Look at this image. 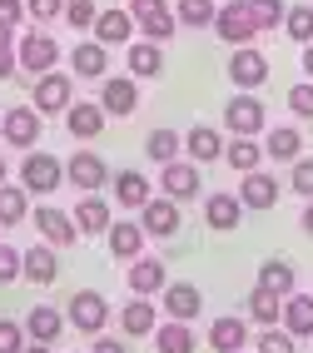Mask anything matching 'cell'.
<instances>
[{
  "label": "cell",
  "instance_id": "cell-10",
  "mask_svg": "<svg viewBox=\"0 0 313 353\" xmlns=\"http://www.w3.org/2000/svg\"><path fill=\"white\" fill-rule=\"evenodd\" d=\"M224 125L234 134H259L263 130V100H254L249 90H239V95L224 105Z\"/></svg>",
  "mask_w": 313,
  "mask_h": 353
},
{
  "label": "cell",
  "instance_id": "cell-46",
  "mask_svg": "<svg viewBox=\"0 0 313 353\" xmlns=\"http://www.w3.org/2000/svg\"><path fill=\"white\" fill-rule=\"evenodd\" d=\"M26 348V328L15 319H0V353H20Z\"/></svg>",
  "mask_w": 313,
  "mask_h": 353
},
{
  "label": "cell",
  "instance_id": "cell-1",
  "mask_svg": "<svg viewBox=\"0 0 313 353\" xmlns=\"http://www.w3.org/2000/svg\"><path fill=\"white\" fill-rule=\"evenodd\" d=\"M20 179H26V194H55L60 184H65V164H60L55 154L30 150L26 164H20Z\"/></svg>",
  "mask_w": 313,
  "mask_h": 353
},
{
  "label": "cell",
  "instance_id": "cell-32",
  "mask_svg": "<svg viewBox=\"0 0 313 353\" xmlns=\"http://www.w3.org/2000/svg\"><path fill=\"white\" fill-rule=\"evenodd\" d=\"M154 348L159 353H194V334H189V323L170 319V323L154 328Z\"/></svg>",
  "mask_w": 313,
  "mask_h": 353
},
{
  "label": "cell",
  "instance_id": "cell-31",
  "mask_svg": "<svg viewBox=\"0 0 313 353\" xmlns=\"http://www.w3.org/2000/svg\"><path fill=\"white\" fill-rule=\"evenodd\" d=\"M184 150H189V159H199V164H209V159H219L224 154V139L214 134L209 125H194L184 134Z\"/></svg>",
  "mask_w": 313,
  "mask_h": 353
},
{
  "label": "cell",
  "instance_id": "cell-44",
  "mask_svg": "<svg viewBox=\"0 0 313 353\" xmlns=\"http://www.w3.org/2000/svg\"><path fill=\"white\" fill-rule=\"evenodd\" d=\"M288 184H294V194H303V199H313V159H294V174H288Z\"/></svg>",
  "mask_w": 313,
  "mask_h": 353
},
{
  "label": "cell",
  "instance_id": "cell-38",
  "mask_svg": "<svg viewBox=\"0 0 313 353\" xmlns=\"http://www.w3.org/2000/svg\"><path fill=\"white\" fill-rule=\"evenodd\" d=\"M283 30H288V40L308 45V40H313V6H294V10H283Z\"/></svg>",
  "mask_w": 313,
  "mask_h": 353
},
{
  "label": "cell",
  "instance_id": "cell-48",
  "mask_svg": "<svg viewBox=\"0 0 313 353\" xmlns=\"http://www.w3.org/2000/svg\"><path fill=\"white\" fill-rule=\"evenodd\" d=\"M10 279H20V249L0 244V284H10Z\"/></svg>",
  "mask_w": 313,
  "mask_h": 353
},
{
  "label": "cell",
  "instance_id": "cell-12",
  "mask_svg": "<svg viewBox=\"0 0 313 353\" xmlns=\"http://www.w3.org/2000/svg\"><path fill=\"white\" fill-rule=\"evenodd\" d=\"M134 105H139V85H134V75H105L100 110H105V114H134Z\"/></svg>",
  "mask_w": 313,
  "mask_h": 353
},
{
  "label": "cell",
  "instance_id": "cell-9",
  "mask_svg": "<svg viewBox=\"0 0 313 353\" xmlns=\"http://www.w3.org/2000/svg\"><path fill=\"white\" fill-rule=\"evenodd\" d=\"M15 60L26 65L30 75H45V70H55V60H60V45H55V35H45V30H30L26 40H20Z\"/></svg>",
  "mask_w": 313,
  "mask_h": 353
},
{
  "label": "cell",
  "instance_id": "cell-21",
  "mask_svg": "<svg viewBox=\"0 0 313 353\" xmlns=\"http://www.w3.org/2000/svg\"><path fill=\"white\" fill-rule=\"evenodd\" d=\"M164 284H170V279H164V264L159 259H130V289L139 294V299H150V294H159Z\"/></svg>",
  "mask_w": 313,
  "mask_h": 353
},
{
  "label": "cell",
  "instance_id": "cell-5",
  "mask_svg": "<svg viewBox=\"0 0 313 353\" xmlns=\"http://www.w3.org/2000/svg\"><path fill=\"white\" fill-rule=\"evenodd\" d=\"M159 190H164V199L189 204V199L199 194V170H194V164H184V159L159 164Z\"/></svg>",
  "mask_w": 313,
  "mask_h": 353
},
{
  "label": "cell",
  "instance_id": "cell-19",
  "mask_svg": "<svg viewBox=\"0 0 313 353\" xmlns=\"http://www.w3.org/2000/svg\"><path fill=\"white\" fill-rule=\"evenodd\" d=\"M130 35H134V20H130V10H100L94 15V40L105 45H130Z\"/></svg>",
  "mask_w": 313,
  "mask_h": 353
},
{
  "label": "cell",
  "instance_id": "cell-37",
  "mask_svg": "<svg viewBox=\"0 0 313 353\" xmlns=\"http://www.w3.org/2000/svg\"><path fill=\"white\" fill-rule=\"evenodd\" d=\"M279 314H283V303H279L274 294H263V289H254V294H249V319H254V323L274 328V323H279Z\"/></svg>",
  "mask_w": 313,
  "mask_h": 353
},
{
  "label": "cell",
  "instance_id": "cell-11",
  "mask_svg": "<svg viewBox=\"0 0 313 353\" xmlns=\"http://www.w3.org/2000/svg\"><path fill=\"white\" fill-rule=\"evenodd\" d=\"M229 80H234L239 90H259L263 80H269V60H263L254 45H239L234 60H229Z\"/></svg>",
  "mask_w": 313,
  "mask_h": 353
},
{
  "label": "cell",
  "instance_id": "cell-33",
  "mask_svg": "<svg viewBox=\"0 0 313 353\" xmlns=\"http://www.w3.org/2000/svg\"><path fill=\"white\" fill-rule=\"evenodd\" d=\"M20 219H30L26 184H0V224H20Z\"/></svg>",
  "mask_w": 313,
  "mask_h": 353
},
{
  "label": "cell",
  "instance_id": "cell-16",
  "mask_svg": "<svg viewBox=\"0 0 313 353\" xmlns=\"http://www.w3.org/2000/svg\"><path fill=\"white\" fill-rule=\"evenodd\" d=\"M159 294H164V314L179 319V323L199 319V309H204V299H199V289H194V284H164Z\"/></svg>",
  "mask_w": 313,
  "mask_h": 353
},
{
  "label": "cell",
  "instance_id": "cell-49",
  "mask_svg": "<svg viewBox=\"0 0 313 353\" xmlns=\"http://www.w3.org/2000/svg\"><path fill=\"white\" fill-rule=\"evenodd\" d=\"M159 10H170L164 0H130V20L139 26V20H150V15H159Z\"/></svg>",
  "mask_w": 313,
  "mask_h": 353
},
{
  "label": "cell",
  "instance_id": "cell-42",
  "mask_svg": "<svg viewBox=\"0 0 313 353\" xmlns=\"http://www.w3.org/2000/svg\"><path fill=\"white\" fill-rule=\"evenodd\" d=\"M94 0H65V26H75V30H90L94 26Z\"/></svg>",
  "mask_w": 313,
  "mask_h": 353
},
{
  "label": "cell",
  "instance_id": "cell-14",
  "mask_svg": "<svg viewBox=\"0 0 313 353\" xmlns=\"http://www.w3.org/2000/svg\"><path fill=\"white\" fill-rule=\"evenodd\" d=\"M139 229L154 234V239H170V234L179 229V204L174 199H150L139 209Z\"/></svg>",
  "mask_w": 313,
  "mask_h": 353
},
{
  "label": "cell",
  "instance_id": "cell-18",
  "mask_svg": "<svg viewBox=\"0 0 313 353\" xmlns=\"http://www.w3.org/2000/svg\"><path fill=\"white\" fill-rule=\"evenodd\" d=\"M209 343H214V353H244V343H249V323L244 319H214L209 323Z\"/></svg>",
  "mask_w": 313,
  "mask_h": 353
},
{
  "label": "cell",
  "instance_id": "cell-20",
  "mask_svg": "<svg viewBox=\"0 0 313 353\" xmlns=\"http://www.w3.org/2000/svg\"><path fill=\"white\" fill-rule=\"evenodd\" d=\"M105 65H110V55H105L100 40H85V45L70 50V70H75L80 80H105Z\"/></svg>",
  "mask_w": 313,
  "mask_h": 353
},
{
  "label": "cell",
  "instance_id": "cell-30",
  "mask_svg": "<svg viewBox=\"0 0 313 353\" xmlns=\"http://www.w3.org/2000/svg\"><path fill=\"white\" fill-rule=\"evenodd\" d=\"M259 289L274 294V299H288L294 294V264H283V259H269V264L259 269Z\"/></svg>",
  "mask_w": 313,
  "mask_h": 353
},
{
  "label": "cell",
  "instance_id": "cell-17",
  "mask_svg": "<svg viewBox=\"0 0 313 353\" xmlns=\"http://www.w3.org/2000/svg\"><path fill=\"white\" fill-rule=\"evenodd\" d=\"M20 274H26L30 284H55V274H60V259H55V249H50V244H35V249H26V254H20Z\"/></svg>",
  "mask_w": 313,
  "mask_h": 353
},
{
  "label": "cell",
  "instance_id": "cell-27",
  "mask_svg": "<svg viewBox=\"0 0 313 353\" xmlns=\"http://www.w3.org/2000/svg\"><path fill=\"white\" fill-rule=\"evenodd\" d=\"M26 334H30L35 343H55V339L65 334V314L50 309V303H40V309H30V319H26Z\"/></svg>",
  "mask_w": 313,
  "mask_h": 353
},
{
  "label": "cell",
  "instance_id": "cell-13",
  "mask_svg": "<svg viewBox=\"0 0 313 353\" xmlns=\"http://www.w3.org/2000/svg\"><path fill=\"white\" fill-rule=\"evenodd\" d=\"M65 125H70V134H75V139H100V130H105V110H100V100H70Z\"/></svg>",
  "mask_w": 313,
  "mask_h": 353
},
{
  "label": "cell",
  "instance_id": "cell-6",
  "mask_svg": "<svg viewBox=\"0 0 313 353\" xmlns=\"http://www.w3.org/2000/svg\"><path fill=\"white\" fill-rule=\"evenodd\" d=\"M0 134H6L15 150H30L35 139H40V110H35V105L6 110V114H0Z\"/></svg>",
  "mask_w": 313,
  "mask_h": 353
},
{
  "label": "cell",
  "instance_id": "cell-52",
  "mask_svg": "<svg viewBox=\"0 0 313 353\" xmlns=\"http://www.w3.org/2000/svg\"><path fill=\"white\" fill-rule=\"evenodd\" d=\"M15 75V50H0V80Z\"/></svg>",
  "mask_w": 313,
  "mask_h": 353
},
{
  "label": "cell",
  "instance_id": "cell-53",
  "mask_svg": "<svg viewBox=\"0 0 313 353\" xmlns=\"http://www.w3.org/2000/svg\"><path fill=\"white\" fill-rule=\"evenodd\" d=\"M0 50H15V26H6V20H0Z\"/></svg>",
  "mask_w": 313,
  "mask_h": 353
},
{
  "label": "cell",
  "instance_id": "cell-26",
  "mask_svg": "<svg viewBox=\"0 0 313 353\" xmlns=\"http://www.w3.org/2000/svg\"><path fill=\"white\" fill-rule=\"evenodd\" d=\"M279 323H283V334L308 339V334H313V299H303V294H288V303H283Z\"/></svg>",
  "mask_w": 313,
  "mask_h": 353
},
{
  "label": "cell",
  "instance_id": "cell-51",
  "mask_svg": "<svg viewBox=\"0 0 313 353\" xmlns=\"http://www.w3.org/2000/svg\"><path fill=\"white\" fill-rule=\"evenodd\" d=\"M90 353H125V343H119V339H100V334H94V348Z\"/></svg>",
  "mask_w": 313,
  "mask_h": 353
},
{
  "label": "cell",
  "instance_id": "cell-54",
  "mask_svg": "<svg viewBox=\"0 0 313 353\" xmlns=\"http://www.w3.org/2000/svg\"><path fill=\"white\" fill-rule=\"evenodd\" d=\"M303 75H308V80H313V40H308V45H303Z\"/></svg>",
  "mask_w": 313,
  "mask_h": 353
},
{
  "label": "cell",
  "instance_id": "cell-36",
  "mask_svg": "<svg viewBox=\"0 0 313 353\" xmlns=\"http://www.w3.org/2000/svg\"><path fill=\"white\" fill-rule=\"evenodd\" d=\"M179 145H184V139H179L174 130H154L150 139H144V150H150V159H154V164H170V159H179Z\"/></svg>",
  "mask_w": 313,
  "mask_h": 353
},
{
  "label": "cell",
  "instance_id": "cell-25",
  "mask_svg": "<svg viewBox=\"0 0 313 353\" xmlns=\"http://www.w3.org/2000/svg\"><path fill=\"white\" fill-rule=\"evenodd\" d=\"M119 328H125L130 339H144V334H154V328H159V319H154V303L134 294V299L125 303V314H119Z\"/></svg>",
  "mask_w": 313,
  "mask_h": 353
},
{
  "label": "cell",
  "instance_id": "cell-40",
  "mask_svg": "<svg viewBox=\"0 0 313 353\" xmlns=\"http://www.w3.org/2000/svg\"><path fill=\"white\" fill-rule=\"evenodd\" d=\"M249 10H254V26L259 30H274V26H283V0H249Z\"/></svg>",
  "mask_w": 313,
  "mask_h": 353
},
{
  "label": "cell",
  "instance_id": "cell-22",
  "mask_svg": "<svg viewBox=\"0 0 313 353\" xmlns=\"http://www.w3.org/2000/svg\"><path fill=\"white\" fill-rule=\"evenodd\" d=\"M105 234H110V254L114 259H139L144 254V229L134 219H114Z\"/></svg>",
  "mask_w": 313,
  "mask_h": 353
},
{
  "label": "cell",
  "instance_id": "cell-29",
  "mask_svg": "<svg viewBox=\"0 0 313 353\" xmlns=\"http://www.w3.org/2000/svg\"><path fill=\"white\" fill-rule=\"evenodd\" d=\"M130 75L134 80H154L159 75V70H164V55H159V45L154 40H139V45H130Z\"/></svg>",
  "mask_w": 313,
  "mask_h": 353
},
{
  "label": "cell",
  "instance_id": "cell-8",
  "mask_svg": "<svg viewBox=\"0 0 313 353\" xmlns=\"http://www.w3.org/2000/svg\"><path fill=\"white\" fill-rule=\"evenodd\" d=\"M30 219H35L40 239L50 244V249H70V244H75V234H80V229H75V219H70L65 209H55V204H40Z\"/></svg>",
  "mask_w": 313,
  "mask_h": 353
},
{
  "label": "cell",
  "instance_id": "cell-35",
  "mask_svg": "<svg viewBox=\"0 0 313 353\" xmlns=\"http://www.w3.org/2000/svg\"><path fill=\"white\" fill-rule=\"evenodd\" d=\"M263 150H269L274 159H288V164H294L299 150H303V134H299L294 125H279V130H269V145H263Z\"/></svg>",
  "mask_w": 313,
  "mask_h": 353
},
{
  "label": "cell",
  "instance_id": "cell-56",
  "mask_svg": "<svg viewBox=\"0 0 313 353\" xmlns=\"http://www.w3.org/2000/svg\"><path fill=\"white\" fill-rule=\"evenodd\" d=\"M20 353H50V343H30V348H20Z\"/></svg>",
  "mask_w": 313,
  "mask_h": 353
},
{
  "label": "cell",
  "instance_id": "cell-41",
  "mask_svg": "<svg viewBox=\"0 0 313 353\" xmlns=\"http://www.w3.org/2000/svg\"><path fill=\"white\" fill-rule=\"evenodd\" d=\"M174 26H179V20H174V10H159V15H150V20H139V30H144V40H170L174 35Z\"/></svg>",
  "mask_w": 313,
  "mask_h": 353
},
{
  "label": "cell",
  "instance_id": "cell-45",
  "mask_svg": "<svg viewBox=\"0 0 313 353\" xmlns=\"http://www.w3.org/2000/svg\"><path fill=\"white\" fill-rule=\"evenodd\" d=\"M288 110H294L299 120H313V80H308V85H294V90H288Z\"/></svg>",
  "mask_w": 313,
  "mask_h": 353
},
{
  "label": "cell",
  "instance_id": "cell-47",
  "mask_svg": "<svg viewBox=\"0 0 313 353\" xmlns=\"http://www.w3.org/2000/svg\"><path fill=\"white\" fill-rule=\"evenodd\" d=\"M26 15H35V20H60V15H65V0H26Z\"/></svg>",
  "mask_w": 313,
  "mask_h": 353
},
{
  "label": "cell",
  "instance_id": "cell-2",
  "mask_svg": "<svg viewBox=\"0 0 313 353\" xmlns=\"http://www.w3.org/2000/svg\"><path fill=\"white\" fill-rule=\"evenodd\" d=\"M214 30H219V40H229V45H249L259 35L249 0H224V10H214Z\"/></svg>",
  "mask_w": 313,
  "mask_h": 353
},
{
  "label": "cell",
  "instance_id": "cell-7",
  "mask_svg": "<svg viewBox=\"0 0 313 353\" xmlns=\"http://www.w3.org/2000/svg\"><path fill=\"white\" fill-rule=\"evenodd\" d=\"M65 179L75 184V190H85V194H94L100 184L110 179V170H105V159L94 154V150H75L65 159Z\"/></svg>",
  "mask_w": 313,
  "mask_h": 353
},
{
  "label": "cell",
  "instance_id": "cell-15",
  "mask_svg": "<svg viewBox=\"0 0 313 353\" xmlns=\"http://www.w3.org/2000/svg\"><path fill=\"white\" fill-rule=\"evenodd\" d=\"M239 204H244V209H274V204H279V179L249 170L244 184H239Z\"/></svg>",
  "mask_w": 313,
  "mask_h": 353
},
{
  "label": "cell",
  "instance_id": "cell-57",
  "mask_svg": "<svg viewBox=\"0 0 313 353\" xmlns=\"http://www.w3.org/2000/svg\"><path fill=\"white\" fill-rule=\"evenodd\" d=\"M0 184H6V154H0Z\"/></svg>",
  "mask_w": 313,
  "mask_h": 353
},
{
  "label": "cell",
  "instance_id": "cell-24",
  "mask_svg": "<svg viewBox=\"0 0 313 353\" xmlns=\"http://www.w3.org/2000/svg\"><path fill=\"white\" fill-rule=\"evenodd\" d=\"M70 219H75V229L80 234H105L114 219H110V204L100 199V194H85L80 204H75V214H70Z\"/></svg>",
  "mask_w": 313,
  "mask_h": 353
},
{
  "label": "cell",
  "instance_id": "cell-3",
  "mask_svg": "<svg viewBox=\"0 0 313 353\" xmlns=\"http://www.w3.org/2000/svg\"><path fill=\"white\" fill-rule=\"evenodd\" d=\"M70 323L80 328V334H105V323H110V303H105V294H94V289H80L75 299H70V314H65Z\"/></svg>",
  "mask_w": 313,
  "mask_h": 353
},
{
  "label": "cell",
  "instance_id": "cell-4",
  "mask_svg": "<svg viewBox=\"0 0 313 353\" xmlns=\"http://www.w3.org/2000/svg\"><path fill=\"white\" fill-rule=\"evenodd\" d=\"M35 110L40 114H60L70 110V100H75V85H70V75H60V70H45V75L35 80Z\"/></svg>",
  "mask_w": 313,
  "mask_h": 353
},
{
  "label": "cell",
  "instance_id": "cell-39",
  "mask_svg": "<svg viewBox=\"0 0 313 353\" xmlns=\"http://www.w3.org/2000/svg\"><path fill=\"white\" fill-rule=\"evenodd\" d=\"M174 20L179 26H214V0H179Z\"/></svg>",
  "mask_w": 313,
  "mask_h": 353
},
{
  "label": "cell",
  "instance_id": "cell-55",
  "mask_svg": "<svg viewBox=\"0 0 313 353\" xmlns=\"http://www.w3.org/2000/svg\"><path fill=\"white\" fill-rule=\"evenodd\" d=\"M303 229L313 234V199H308V209H303Z\"/></svg>",
  "mask_w": 313,
  "mask_h": 353
},
{
  "label": "cell",
  "instance_id": "cell-34",
  "mask_svg": "<svg viewBox=\"0 0 313 353\" xmlns=\"http://www.w3.org/2000/svg\"><path fill=\"white\" fill-rule=\"evenodd\" d=\"M224 159L234 164V170H239V174H249V170H259V159H263V145H259V139H254V134H239V139H234V145L224 150Z\"/></svg>",
  "mask_w": 313,
  "mask_h": 353
},
{
  "label": "cell",
  "instance_id": "cell-43",
  "mask_svg": "<svg viewBox=\"0 0 313 353\" xmlns=\"http://www.w3.org/2000/svg\"><path fill=\"white\" fill-rule=\"evenodd\" d=\"M254 353H299V348H294V334H283V328H263Z\"/></svg>",
  "mask_w": 313,
  "mask_h": 353
},
{
  "label": "cell",
  "instance_id": "cell-23",
  "mask_svg": "<svg viewBox=\"0 0 313 353\" xmlns=\"http://www.w3.org/2000/svg\"><path fill=\"white\" fill-rule=\"evenodd\" d=\"M114 199L125 204V209H144L154 199V190H150V179H144L139 170H119L114 174Z\"/></svg>",
  "mask_w": 313,
  "mask_h": 353
},
{
  "label": "cell",
  "instance_id": "cell-50",
  "mask_svg": "<svg viewBox=\"0 0 313 353\" xmlns=\"http://www.w3.org/2000/svg\"><path fill=\"white\" fill-rule=\"evenodd\" d=\"M0 20H6V26H20V20H26V0H0Z\"/></svg>",
  "mask_w": 313,
  "mask_h": 353
},
{
  "label": "cell",
  "instance_id": "cell-28",
  "mask_svg": "<svg viewBox=\"0 0 313 353\" xmlns=\"http://www.w3.org/2000/svg\"><path fill=\"white\" fill-rule=\"evenodd\" d=\"M239 214H244V204H239V194H209L204 199V219H209V229H234L239 224Z\"/></svg>",
  "mask_w": 313,
  "mask_h": 353
}]
</instances>
